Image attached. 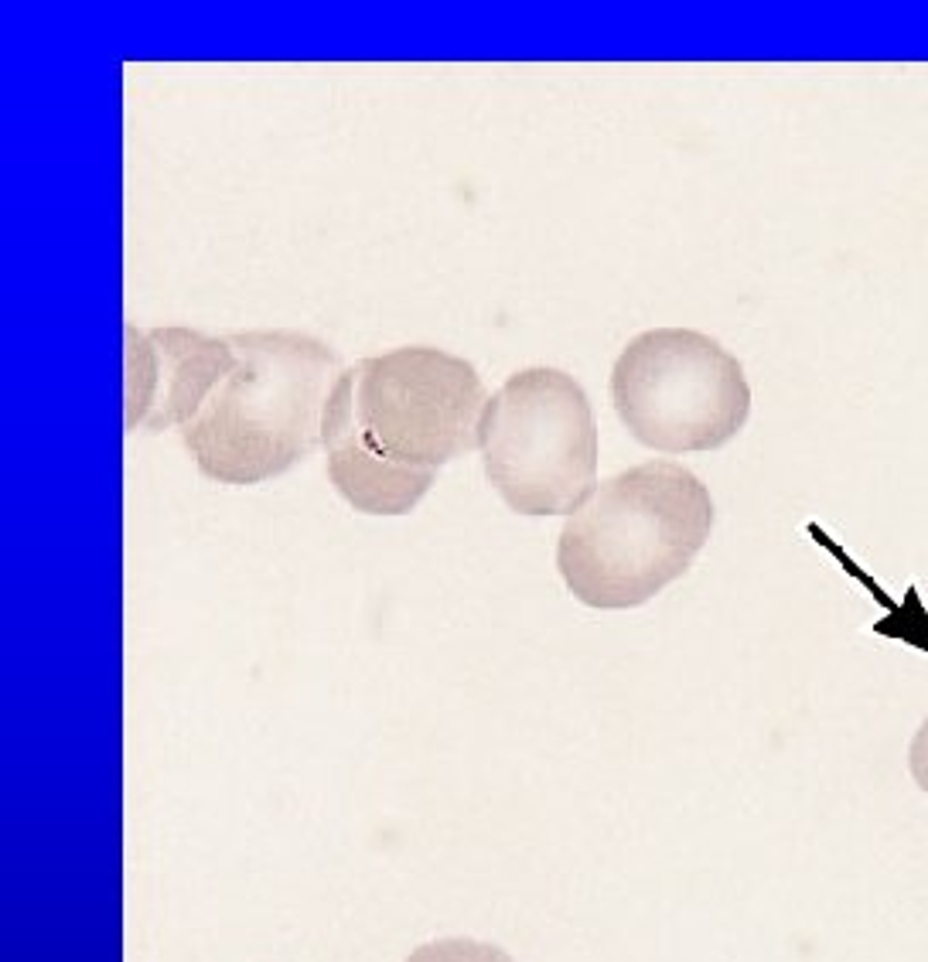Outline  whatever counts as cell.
I'll return each instance as SVG.
<instances>
[{"label": "cell", "instance_id": "6da1fadb", "mask_svg": "<svg viewBox=\"0 0 928 962\" xmlns=\"http://www.w3.org/2000/svg\"><path fill=\"white\" fill-rule=\"evenodd\" d=\"M485 386L471 362L406 345L348 366L321 424L328 478L352 509H417L447 461L478 447Z\"/></svg>", "mask_w": 928, "mask_h": 962}, {"label": "cell", "instance_id": "ba28073f", "mask_svg": "<svg viewBox=\"0 0 928 962\" xmlns=\"http://www.w3.org/2000/svg\"><path fill=\"white\" fill-rule=\"evenodd\" d=\"M908 768H911V778H915V785L928 795V717L922 720V727L915 731V737H911Z\"/></svg>", "mask_w": 928, "mask_h": 962}, {"label": "cell", "instance_id": "3957f363", "mask_svg": "<svg viewBox=\"0 0 928 962\" xmlns=\"http://www.w3.org/2000/svg\"><path fill=\"white\" fill-rule=\"evenodd\" d=\"M714 529L707 485L676 461H645L601 481L557 539L567 591L594 611H628L693 567Z\"/></svg>", "mask_w": 928, "mask_h": 962}, {"label": "cell", "instance_id": "5b68a950", "mask_svg": "<svg viewBox=\"0 0 928 962\" xmlns=\"http://www.w3.org/2000/svg\"><path fill=\"white\" fill-rule=\"evenodd\" d=\"M611 403L638 444L666 454L717 451L748 424L741 362L693 328L642 331L611 369Z\"/></svg>", "mask_w": 928, "mask_h": 962}, {"label": "cell", "instance_id": "7a4b0ae2", "mask_svg": "<svg viewBox=\"0 0 928 962\" xmlns=\"http://www.w3.org/2000/svg\"><path fill=\"white\" fill-rule=\"evenodd\" d=\"M232 366L202 410L178 430L205 478L260 485L321 447V424L342 362L297 331L229 335Z\"/></svg>", "mask_w": 928, "mask_h": 962}, {"label": "cell", "instance_id": "277c9868", "mask_svg": "<svg viewBox=\"0 0 928 962\" xmlns=\"http://www.w3.org/2000/svg\"><path fill=\"white\" fill-rule=\"evenodd\" d=\"M485 478L519 516H570L598 488V427L570 372H512L478 427Z\"/></svg>", "mask_w": 928, "mask_h": 962}, {"label": "cell", "instance_id": "52a82bcc", "mask_svg": "<svg viewBox=\"0 0 928 962\" xmlns=\"http://www.w3.org/2000/svg\"><path fill=\"white\" fill-rule=\"evenodd\" d=\"M403 962H516V959L492 942H478V939H468V935H451V939H434V942L417 945Z\"/></svg>", "mask_w": 928, "mask_h": 962}, {"label": "cell", "instance_id": "8992f818", "mask_svg": "<svg viewBox=\"0 0 928 962\" xmlns=\"http://www.w3.org/2000/svg\"><path fill=\"white\" fill-rule=\"evenodd\" d=\"M232 366L229 338L127 325V430H181Z\"/></svg>", "mask_w": 928, "mask_h": 962}]
</instances>
